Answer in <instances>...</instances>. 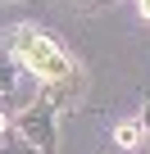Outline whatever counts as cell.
I'll return each mask as SVG.
<instances>
[{
    "label": "cell",
    "instance_id": "7a4b0ae2",
    "mask_svg": "<svg viewBox=\"0 0 150 154\" xmlns=\"http://www.w3.org/2000/svg\"><path fill=\"white\" fill-rule=\"evenodd\" d=\"M23 136H27V140H41V145L50 140V122H46V109H27V113H23Z\"/></svg>",
    "mask_w": 150,
    "mask_h": 154
},
{
    "label": "cell",
    "instance_id": "3957f363",
    "mask_svg": "<svg viewBox=\"0 0 150 154\" xmlns=\"http://www.w3.org/2000/svg\"><path fill=\"white\" fill-rule=\"evenodd\" d=\"M118 145H127V149L141 145V122H123V127H118Z\"/></svg>",
    "mask_w": 150,
    "mask_h": 154
},
{
    "label": "cell",
    "instance_id": "277c9868",
    "mask_svg": "<svg viewBox=\"0 0 150 154\" xmlns=\"http://www.w3.org/2000/svg\"><path fill=\"white\" fill-rule=\"evenodd\" d=\"M9 86V72H5V59H0V91Z\"/></svg>",
    "mask_w": 150,
    "mask_h": 154
},
{
    "label": "cell",
    "instance_id": "8992f818",
    "mask_svg": "<svg viewBox=\"0 0 150 154\" xmlns=\"http://www.w3.org/2000/svg\"><path fill=\"white\" fill-rule=\"evenodd\" d=\"M5 127H9V122H5V113H0V136H5Z\"/></svg>",
    "mask_w": 150,
    "mask_h": 154
},
{
    "label": "cell",
    "instance_id": "6da1fadb",
    "mask_svg": "<svg viewBox=\"0 0 150 154\" xmlns=\"http://www.w3.org/2000/svg\"><path fill=\"white\" fill-rule=\"evenodd\" d=\"M18 59L41 77V82H59V77H68L73 72V63L37 32V27H18Z\"/></svg>",
    "mask_w": 150,
    "mask_h": 154
},
{
    "label": "cell",
    "instance_id": "5b68a950",
    "mask_svg": "<svg viewBox=\"0 0 150 154\" xmlns=\"http://www.w3.org/2000/svg\"><path fill=\"white\" fill-rule=\"evenodd\" d=\"M141 18H150V0H141Z\"/></svg>",
    "mask_w": 150,
    "mask_h": 154
}]
</instances>
